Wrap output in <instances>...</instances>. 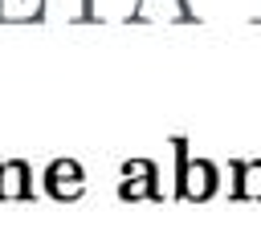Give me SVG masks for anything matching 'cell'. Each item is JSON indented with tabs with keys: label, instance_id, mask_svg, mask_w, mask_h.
I'll list each match as a JSON object with an SVG mask.
<instances>
[{
	"label": "cell",
	"instance_id": "obj_3",
	"mask_svg": "<svg viewBox=\"0 0 261 244\" xmlns=\"http://www.w3.org/2000/svg\"><path fill=\"white\" fill-rule=\"evenodd\" d=\"M122 187H118V195L122 199H143V195H151L155 187H151V179H155V163L151 159H130L126 167H122Z\"/></svg>",
	"mask_w": 261,
	"mask_h": 244
},
{
	"label": "cell",
	"instance_id": "obj_2",
	"mask_svg": "<svg viewBox=\"0 0 261 244\" xmlns=\"http://www.w3.org/2000/svg\"><path fill=\"white\" fill-rule=\"evenodd\" d=\"M212 187H216L212 163L196 159V163H184V167H179V195H188V199H208Z\"/></svg>",
	"mask_w": 261,
	"mask_h": 244
},
{
	"label": "cell",
	"instance_id": "obj_4",
	"mask_svg": "<svg viewBox=\"0 0 261 244\" xmlns=\"http://www.w3.org/2000/svg\"><path fill=\"white\" fill-rule=\"evenodd\" d=\"M29 195V167L24 163H0V199H20Z\"/></svg>",
	"mask_w": 261,
	"mask_h": 244
},
{
	"label": "cell",
	"instance_id": "obj_5",
	"mask_svg": "<svg viewBox=\"0 0 261 244\" xmlns=\"http://www.w3.org/2000/svg\"><path fill=\"white\" fill-rule=\"evenodd\" d=\"M237 175H241V183H237V195H245V199H257V195H261V163H241V167H237Z\"/></svg>",
	"mask_w": 261,
	"mask_h": 244
},
{
	"label": "cell",
	"instance_id": "obj_1",
	"mask_svg": "<svg viewBox=\"0 0 261 244\" xmlns=\"http://www.w3.org/2000/svg\"><path fill=\"white\" fill-rule=\"evenodd\" d=\"M45 183H49V195H53V199H77V195H82V167H77L73 159H57V163L49 167Z\"/></svg>",
	"mask_w": 261,
	"mask_h": 244
}]
</instances>
